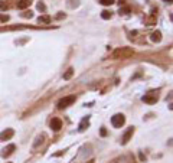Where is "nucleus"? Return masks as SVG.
Returning <instances> with one entry per match:
<instances>
[{"label":"nucleus","instance_id":"nucleus-12","mask_svg":"<svg viewBox=\"0 0 173 163\" xmlns=\"http://www.w3.org/2000/svg\"><path fill=\"white\" fill-rule=\"evenodd\" d=\"M43 140H45V134H41L36 137V142L33 143V147H39V144L43 143Z\"/></svg>","mask_w":173,"mask_h":163},{"label":"nucleus","instance_id":"nucleus-16","mask_svg":"<svg viewBox=\"0 0 173 163\" xmlns=\"http://www.w3.org/2000/svg\"><path fill=\"white\" fill-rule=\"evenodd\" d=\"M100 3L103 6H111L114 5V0H100Z\"/></svg>","mask_w":173,"mask_h":163},{"label":"nucleus","instance_id":"nucleus-11","mask_svg":"<svg viewBox=\"0 0 173 163\" xmlns=\"http://www.w3.org/2000/svg\"><path fill=\"white\" fill-rule=\"evenodd\" d=\"M143 101H144V103H147V104H155L156 101H157V97L144 95V97H143Z\"/></svg>","mask_w":173,"mask_h":163},{"label":"nucleus","instance_id":"nucleus-21","mask_svg":"<svg viewBox=\"0 0 173 163\" xmlns=\"http://www.w3.org/2000/svg\"><path fill=\"white\" fill-rule=\"evenodd\" d=\"M105 134H107V130L103 127V129H101V136H105Z\"/></svg>","mask_w":173,"mask_h":163},{"label":"nucleus","instance_id":"nucleus-9","mask_svg":"<svg viewBox=\"0 0 173 163\" xmlns=\"http://www.w3.org/2000/svg\"><path fill=\"white\" fill-rule=\"evenodd\" d=\"M29 5H30V0H18V3H16L18 9H20V10L29 7Z\"/></svg>","mask_w":173,"mask_h":163},{"label":"nucleus","instance_id":"nucleus-10","mask_svg":"<svg viewBox=\"0 0 173 163\" xmlns=\"http://www.w3.org/2000/svg\"><path fill=\"white\" fill-rule=\"evenodd\" d=\"M151 41H153V42H156V43H159L160 41H162V33H160L159 30H156V32H153V33H151Z\"/></svg>","mask_w":173,"mask_h":163},{"label":"nucleus","instance_id":"nucleus-13","mask_svg":"<svg viewBox=\"0 0 173 163\" xmlns=\"http://www.w3.org/2000/svg\"><path fill=\"white\" fill-rule=\"evenodd\" d=\"M72 75H74V68H69V69L64 74V80H66V81H68V80H71V77H72Z\"/></svg>","mask_w":173,"mask_h":163},{"label":"nucleus","instance_id":"nucleus-7","mask_svg":"<svg viewBox=\"0 0 173 163\" xmlns=\"http://www.w3.org/2000/svg\"><path fill=\"white\" fill-rule=\"evenodd\" d=\"M133 133H134V127H128V129H127V131L124 133V136H123V139H121L123 142H121V143H123V144H127V143H128V140L131 139Z\"/></svg>","mask_w":173,"mask_h":163},{"label":"nucleus","instance_id":"nucleus-18","mask_svg":"<svg viewBox=\"0 0 173 163\" xmlns=\"http://www.w3.org/2000/svg\"><path fill=\"white\" fill-rule=\"evenodd\" d=\"M37 9H39V10H42V12H45V9H46V6L43 5L42 2H41V3H37Z\"/></svg>","mask_w":173,"mask_h":163},{"label":"nucleus","instance_id":"nucleus-22","mask_svg":"<svg viewBox=\"0 0 173 163\" xmlns=\"http://www.w3.org/2000/svg\"><path fill=\"white\" fill-rule=\"evenodd\" d=\"M3 9H6V5L5 3H0V10H3Z\"/></svg>","mask_w":173,"mask_h":163},{"label":"nucleus","instance_id":"nucleus-15","mask_svg":"<svg viewBox=\"0 0 173 163\" xmlns=\"http://www.w3.org/2000/svg\"><path fill=\"white\" fill-rule=\"evenodd\" d=\"M101 17H103V19H110V17H111V12H108V10H104V12H101Z\"/></svg>","mask_w":173,"mask_h":163},{"label":"nucleus","instance_id":"nucleus-1","mask_svg":"<svg viewBox=\"0 0 173 163\" xmlns=\"http://www.w3.org/2000/svg\"><path fill=\"white\" fill-rule=\"evenodd\" d=\"M124 123H126V117L123 114H114L111 117V124H112V127H116V129L123 127Z\"/></svg>","mask_w":173,"mask_h":163},{"label":"nucleus","instance_id":"nucleus-17","mask_svg":"<svg viewBox=\"0 0 173 163\" xmlns=\"http://www.w3.org/2000/svg\"><path fill=\"white\" fill-rule=\"evenodd\" d=\"M7 20H9L7 14H0V22H7Z\"/></svg>","mask_w":173,"mask_h":163},{"label":"nucleus","instance_id":"nucleus-2","mask_svg":"<svg viewBox=\"0 0 173 163\" xmlns=\"http://www.w3.org/2000/svg\"><path fill=\"white\" fill-rule=\"evenodd\" d=\"M75 101V95H69V97H64L62 100L58 101V108H66V107H69L72 103Z\"/></svg>","mask_w":173,"mask_h":163},{"label":"nucleus","instance_id":"nucleus-3","mask_svg":"<svg viewBox=\"0 0 173 163\" xmlns=\"http://www.w3.org/2000/svg\"><path fill=\"white\" fill-rule=\"evenodd\" d=\"M14 134V130L13 129H6L5 131L0 133V142H6V140H10Z\"/></svg>","mask_w":173,"mask_h":163},{"label":"nucleus","instance_id":"nucleus-6","mask_svg":"<svg viewBox=\"0 0 173 163\" xmlns=\"http://www.w3.org/2000/svg\"><path fill=\"white\" fill-rule=\"evenodd\" d=\"M14 150H16V146H14V144H7L5 149H3V152H2V157H7V156H10Z\"/></svg>","mask_w":173,"mask_h":163},{"label":"nucleus","instance_id":"nucleus-8","mask_svg":"<svg viewBox=\"0 0 173 163\" xmlns=\"http://www.w3.org/2000/svg\"><path fill=\"white\" fill-rule=\"evenodd\" d=\"M88 126H89V117H85V118H82V121L80 123V126H78V130H80V131H84Z\"/></svg>","mask_w":173,"mask_h":163},{"label":"nucleus","instance_id":"nucleus-4","mask_svg":"<svg viewBox=\"0 0 173 163\" xmlns=\"http://www.w3.org/2000/svg\"><path fill=\"white\" fill-rule=\"evenodd\" d=\"M133 53V51H130V49H117L116 52L112 53V58H118V56H121V58H126L128 56V55H131Z\"/></svg>","mask_w":173,"mask_h":163},{"label":"nucleus","instance_id":"nucleus-20","mask_svg":"<svg viewBox=\"0 0 173 163\" xmlns=\"http://www.w3.org/2000/svg\"><path fill=\"white\" fill-rule=\"evenodd\" d=\"M23 16H25V17H32L33 14H32V12H29V13H25Z\"/></svg>","mask_w":173,"mask_h":163},{"label":"nucleus","instance_id":"nucleus-5","mask_svg":"<svg viewBox=\"0 0 173 163\" xmlns=\"http://www.w3.org/2000/svg\"><path fill=\"white\" fill-rule=\"evenodd\" d=\"M51 129L53 130V131H59V130L62 129V121H61V118H52V121H51Z\"/></svg>","mask_w":173,"mask_h":163},{"label":"nucleus","instance_id":"nucleus-19","mask_svg":"<svg viewBox=\"0 0 173 163\" xmlns=\"http://www.w3.org/2000/svg\"><path fill=\"white\" fill-rule=\"evenodd\" d=\"M130 12V9L128 7H124V9H120V13H128Z\"/></svg>","mask_w":173,"mask_h":163},{"label":"nucleus","instance_id":"nucleus-14","mask_svg":"<svg viewBox=\"0 0 173 163\" xmlns=\"http://www.w3.org/2000/svg\"><path fill=\"white\" fill-rule=\"evenodd\" d=\"M37 22H39V23H49V22H51V17H49V16H41V17L37 19Z\"/></svg>","mask_w":173,"mask_h":163}]
</instances>
